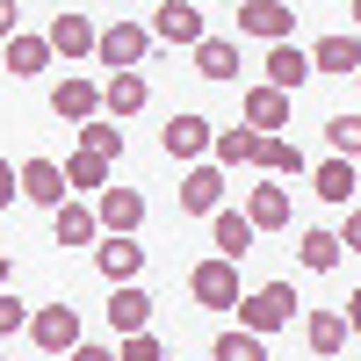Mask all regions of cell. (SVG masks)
<instances>
[{"mask_svg": "<svg viewBox=\"0 0 361 361\" xmlns=\"http://www.w3.org/2000/svg\"><path fill=\"white\" fill-rule=\"evenodd\" d=\"M246 130H260V137L289 130V94H282V87H253V94H246Z\"/></svg>", "mask_w": 361, "mask_h": 361, "instance_id": "cell-21", "label": "cell"}, {"mask_svg": "<svg viewBox=\"0 0 361 361\" xmlns=\"http://www.w3.org/2000/svg\"><path fill=\"white\" fill-rule=\"evenodd\" d=\"M325 145H333V159H361V116H333Z\"/></svg>", "mask_w": 361, "mask_h": 361, "instance_id": "cell-32", "label": "cell"}, {"mask_svg": "<svg viewBox=\"0 0 361 361\" xmlns=\"http://www.w3.org/2000/svg\"><path fill=\"white\" fill-rule=\"evenodd\" d=\"M296 304H304V296H296L289 282H260V289H246V296H238V325H246V333L253 340H267V333H282V325L296 318Z\"/></svg>", "mask_w": 361, "mask_h": 361, "instance_id": "cell-1", "label": "cell"}, {"mask_svg": "<svg viewBox=\"0 0 361 361\" xmlns=\"http://www.w3.org/2000/svg\"><path fill=\"white\" fill-rule=\"evenodd\" d=\"M109 173H116L109 159H94V152H73V159H66V188H73V195H102V188H109Z\"/></svg>", "mask_w": 361, "mask_h": 361, "instance_id": "cell-29", "label": "cell"}, {"mask_svg": "<svg viewBox=\"0 0 361 361\" xmlns=\"http://www.w3.org/2000/svg\"><path fill=\"white\" fill-rule=\"evenodd\" d=\"M44 66H51V44H44V37H22V29H15V37L0 44V73H15V80H37Z\"/></svg>", "mask_w": 361, "mask_h": 361, "instance_id": "cell-20", "label": "cell"}, {"mask_svg": "<svg viewBox=\"0 0 361 361\" xmlns=\"http://www.w3.org/2000/svg\"><path fill=\"white\" fill-rule=\"evenodd\" d=\"M311 188H318V202H347L361 180H354V159H325V166H311Z\"/></svg>", "mask_w": 361, "mask_h": 361, "instance_id": "cell-28", "label": "cell"}, {"mask_svg": "<svg viewBox=\"0 0 361 361\" xmlns=\"http://www.w3.org/2000/svg\"><path fill=\"white\" fill-rule=\"evenodd\" d=\"M253 224H246V209H217V217H209V246H217V260H246L253 253Z\"/></svg>", "mask_w": 361, "mask_h": 361, "instance_id": "cell-17", "label": "cell"}, {"mask_svg": "<svg viewBox=\"0 0 361 361\" xmlns=\"http://www.w3.org/2000/svg\"><path fill=\"white\" fill-rule=\"evenodd\" d=\"M209 37V29H202V8H195V0H159V8H152V44H202Z\"/></svg>", "mask_w": 361, "mask_h": 361, "instance_id": "cell-7", "label": "cell"}, {"mask_svg": "<svg viewBox=\"0 0 361 361\" xmlns=\"http://www.w3.org/2000/svg\"><path fill=\"white\" fill-rule=\"evenodd\" d=\"M8 282H15V260H8V253H0V289H8Z\"/></svg>", "mask_w": 361, "mask_h": 361, "instance_id": "cell-40", "label": "cell"}, {"mask_svg": "<svg viewBox=\"0 0 361 361\" xmlns=\"http://www.w3.org/2000/svg\"><path fill=\"white\" fill-rule=\"evenodd\" d=\"M152 8H159V0H152Z\"/></svg>", "mask_w": 361, "mask_h": 361, "instance_id": "cell-43", "label": "cell"}, {"mask_svg": "<svg viewBox=\"0 0 361 361\" xmlns=\"http://www.w3.org/2000/svg\"><path fill=\"white\" fill-rule=\"evenodd\" d=\"M15 173H22V195H29V202H44V209L73 202V188H66V166H58V159H22Z\"/></svg>", "mask_w": 361, "mask_h": 361, "instance_id": "cell-12", "label": "cell"}, {"mask_svg": "<svg viewBox=\"0 0 361 361\" xmlns=\"http://www.w3.org/2000/svg\"><path fill=\"white\" fill-rule=\"evenodd\" d=\"M267 87H282V94H296V87H304V80H318L311 73V51H296V44H267Z\"/></svg>", "mask_w": 361, "mask_h": 361, "instance_id": "cell-18", "label": "cell"}, {"mask_svg": "<svg viewBox=\"0 0 361 361\" xmlns=\"http://www.w3.org/2000/svg\"><path fill=\"white\" fill-rule=\"evenodd\" d=\"M0 361H8V354H0Z\"/></svg>", "mask_w": 361, "mask_h": 361, "instance_id": "cell-44", "label": "cell"}, {"mask_svg": "<svg viewBox=\"0 0 361 361\" xmlns=\"http://www.w3.org/2000/svg\"><path fill=\"white\" fill-rule=\"evenodd\" d=\"M94 37H102V29L87 15H51V29H44L51 58H94Z\"/></svg>", "mask_w": 361, "mask_h": 361, "instance_id": "cell-14", "label": "cell"}, {"mask_svg": "<svg viewBox=\"0 0 361 361\" xmlns=\"http://www.w3.org/2000/svg\"><path fill=\"white\" fill-rule=\"evenodd\" d=\"M8 202H22V173H15L8 159H0V209H8Z\"/></svg>", "mask_w": 361, "mask_h": 361, "instance_id": "cell-35", "label": "cell"}, {"mask_svg": "<svg viewBox=\"0 0 361 361\" xmlns=\"http://www.w3.org/2000/svg\"><path fill=\"white\" fill-rule=\"evenodd\" d=\"M109 325H116V340H130V333H152V296H145L137 282L109 289Z\"/></svg>", "mask_w": 361, "mask_h": 361, "instance_id": "cell-13", "label": "cell"}, {"mask_svg": "<svg viewBox=\"0 0 361 361\" xmlns=\"http://www.w3.org/2000/svg\"><path fill=\"white\" fill-rule=\"evenodd\" d=\"M145 102H152V87H145V73H109V80H102V116H109V123H123V116H137Z\"/></svg>", "mask_w": 361, "mask_h": 361, "instance_id": "cell-15", "label": "cell"}, {"mask_svg": "<svg viewBox=\"0 0 361 361\" xmlns=\"http://www.w3.org/2000/svg\"><path fill=\"white\" fill-rule=\"evenodd\" d=\"M51 116H66V123H94L102 116V80H87V73H66L58 80V94H51Z\"/></svg>", "mask_w": 361, "mask_h": 361, "instance_id": "cell-8", "label": "cell"}, {"mask_svg": "<svg viewBox=\"0 0 361 361\" xmlns=\"http://www.w3.org/2000/svg\"><path fill=\"white\" fill-rule=\"evenodd\" d=\"M66 361H116V347H102V340H80Z\"/></svg>", "mask_w": 361, "mask_h": 361, "instance_id": "cell-36", "label": "cell"}, {"mask_svg": "<svg viewBox=\"0 0 361 361\" xmlns=\"http://www.w3.org/2000/svg\"><path fill=\"white\" fill-rule=\"evenodd\" d=\"M195 8H209V0H195Z\"/></svg>", "mask_w": 361, "mask_h": 361, "instance_id": "cell-42", "label": "cell"}, {"mask_svg": "<svg viewBox=\"0 0 361 361\" xmlns=\"http://www.w3.org/2000/svg\"><path fill=\"white\" fill-rule=\"evenodd\" d=\"M195 73L202 80H238V44L231 37H202L195 44Z\"/></svg>", "mask_w": 361, "mask_h": 361, "instance_id": "cell-27", "label": "cell"}, {"mask_svg": "<svg viewBox=\"0 0 361 361\" xmlns=\"http://www.w3.org/2000/svg\"><path fill=\"white\" fill-rule=\"evenodd\" d=\"M246 224L253 231H289V188L282 180H260V188L246 195Z\"/></svg>", "mask_w": 361, "mask_h": 361, "instance_id": "cell-19", "label": "cell"}, {"mask_svg": "<svg viewBox=\"0 0 361 361\" xmlns=\"http://www.w3.org/2000/svg\"><path fill=\"white\" fill-rule=\"evenodd\" d=\"M354 80H361V73H354Z\"/></svg>", "mask_w": 361, "mask_h": 361, "instance_id": "cell-45", "label": "cell"}, {"mask_svg": "<svg viewBox=\"0 0 361 361\" xmlns=\"http://www.w3.org/2000/svg\"><path fill=\"white\" fill-rule=\"evenodd\" d=\"M267 180H296V173H311V159L296 152V137H260V159H253Z\"/></svg>", "mask_w": 361, "mask_h": 361, "instance_id": "cell-23", "label": "cell"}, {"mask_svg": "<svg viewBox=\"0 0 361 361\" xmlns=\"http://www.w3.org/2000/svg\"><path fill=\"white\" fill-rule=\"evenodd\" d=\"M15 22H22V8H15V0H0V44L15 37Z\"/></svg>", "mask_w": 361, "mask_h": 361, "instance_id": "cell-38", "label": "cell"}, {"mask_svg": "<svg viewBox=\"0 0 361 361\" xmlns=\"http://www.w3.org/2000/svg\"><path fill=\"white\" fill-rule=\"evenodd\" d=\"M311 73H361V37H354V29H333V37H318L311 44Z\"/></svg>", "mask_w": 361, "mask_h": 361, "instance_id": "cell-16", "label": "cell"}, {"mask_svg": "<svg viewBox=\"0 0 361 361\" xmlns=\"http://www.w3.org/2000/svg\"><path fill=\"white\" fill-rule=\"evenodd\" d=\"M354 29H361V0H354Z\"/></svg>", "mask_w": 361, "mask_h": 361, "instance_id": "cell-41", "label": "cell"}, {"mask_svg": "<svg viewBox=\"0 0 361 361\" xmlns=\"http://www.w3.org/2000/svg\"><path fill=\"white\" fill-rule=\"evenodd\" d=\"M51 231H58V246H94V209H87V202H58L51 209Z\"/></svg>", "mask_w": 361, "mask_h": 361, "instance_id": "cell-24", "label": "cell"}, {"mask_svg": "<svg viewBox=\"0 0 361 361\" xmlns=\"http://www.w3.org/2000/svg\"><path fill=\"white\" fill-rule=\"evenodd\" d=\"M145 51H152V29H145V22H109L102 37H94V58H102L109 73H137Z\"/></svg>", "mask_w": 361, "mask_h": 361, "instance_id": "cell-4", "label": "cell"}, {"mask_svg": "<svg viewBox=\"0 0 361 361\" xmlns=\"http://www.w3.org/2000/svg\"><path fill=\"white\" fill-rule=\"evenodd\" d=\"M94 267H102L109 289H123V282L145 275V246H137V238H102V246H94Z\"/></svg>", "mask_w": 361, "mask_h": 361, "instance_id": "cell-11", "label": "cell"}, {"mask_svg": "<svg viewBox=\"0 0 361 361\" xmlns=\"http://www.w3.org/2000/svg\"><path fill=\"white\" fill-rule=\"evenodd\" d=\"M188 296L202 311H238V296H246V275H238V260H195V275H188Z\"/></svg>", "mask_w": 361, "mask_h": 361, "instance_id": "cell-2", "label": "cell"}, {"mask_svg": "<svg viewBox=\"0 0 361 361\" xmlns=\"http://www.w3.org/2000/svg\"><path fill=\"white\" fill-rule=\"evenodd\" d=\"M340 246H347V253H361V209H347V224H340Z\"/></svg>", "mask_w": 361, "mask_h": 361, "instance_id": "cell-37", "label": "cell"}, {"mask_svg": "<svg viewBox=\"0 0 361 361\" xmlns=\"http://www.w3.org/2000/svg\"><path fill=\"white\" fill-rule=\"evenodd\" d=\"M209 361H267V340H253L246 325H231V333L209 347Z\"/></svg>", "mask_w": 361, "mask_h": 361, "instance_id": "cell-31", "label": "cell"}, {"mask_svg": "<svg viewBox=\"0 0 361 361\" xmlns=\"http://www.w3.org/2000/svg\"><path fill=\"white\" fill-rule=\"evenodd\" d=\"M15 333H29V304H22V296H8V289H0V347H8Z\"/></svg>", "mask_w": 361, "mask_h": 361, "instance_id": "cell-33", "label": "cell"}, {"mask_svg": "<svg viewBox=\"0 0 361 361\" xmlns=\"http://www.w3.org/2000/svg\"><path fill=\"white\" fill-rule=\"evenodd\" d=\"M340 318H347V333H361V289L347 296V311H340Z\"/></svg>", "mask_w": 361, "mask_h": 361, "instance_id": "cell-39", "label": "cell"}, {"mask_svg": "<svg viewBox=\"0 0 361 361\" xmlns=\"http://www.w3.org/2000/svg\"><path fill=\"white\" fill-rule=\"evenodd\" d=\"M304 340H311L318 361H333V354L347 347V318H340V311H311V318H304Z\"/></svg>", "mask_w": 361, "mask_h": 361, "instance_id": "cell-26", "label": "cell"}, {"mask_svg": "<svg viewBox=\"0 0 361 361\" xmlns=\"http://www.w3.org/2000/svg\"><path fill=\"white\" fill-rule=\"evenodd\" d=\"M94 224H102L109 238H137V224H145V195H137V188H116V180H109V188L94 195Z\"/></svg>", "mask_w": 361, "mask_h": 361, "instance_id": "cell-6", "label": "cell"}, {"mask_svg": "<svg viewBox=\"0 0 361 361\" xmlns=\"http://www.w3.org/2000/svg\"><path fill=\"white\" fill-rule=\"evenodd\" d=\"M209 159H217L224 173H231V166H253V159H260V130H246V123H238V130H217Z\"/></svg>", "mask_w": 361, "mask_h": 361, "instance_id": "cell-25", "label": "cell"}, {"mask_svg": "<svg viewBox=\"0 0 361 361\" xmlns=\"http://www.w3.org/2000/svg\"><path fill=\"white\" fill-rule=\"evenodd\" d=\"M29 340H37L44 354H73L80 347V311L73 304H37L29 311Z\"/></svg>", "mask_w": 361, "mask_h": 361, "instance_id": "cell-5", "label": "cell"}, {"mask_svg": "<svg viewBox=\"0 0 361 361\" xmlns=\"http://www.w3.org/2000/svg\"><path fill=\"white\" fill-rule=\"evenodd\" d=\"M209 145H217V123H209V116H195V109L166 116V130H159V152H166V159H180V166H202Z\"/></svg>", "mask_w": 361, "mask_h": 361, "instance_id": "cell-3", "label": "cell"}, {"mask_svg": "<svg viewBox=\"0 0 361 361\" xmlns=\"http://www.w3.org/2000/svg\"><path fill=\"white\" fill-rule=\"evenodd\" d=\"M238 29H246V37H267V44H289L296 8L289 0H246V8H238Z\"/></svg>", "mask_w": 361, "mask_h": 361, "instance_id": "cell-10", "label": "cell"}, {"mask_svg": "<svg viewBox=\"0 0 361 361\" xmlns=\"http://www.w3.org/2000/svg\"><path fill=\"white\" fill-rule=\"evenodd\" d=\"M180 209L188 217H217L224 209V166H188L180 173Z\"/></svg>", "mask_w": 361, "mask_h": 361, "instance_id": "cell-9", "label": "cell"}, {"mask_svg": "<svg viewBox=\"0 0 361 361\" xmlns=\"http://www.w3.org/2000/svg\"><path fill=\"white\" fill-rule=\"evenodd\" d=\"M116 361H166V347L152 333H130V340H116Z\"/></svg>", "mask_w": 361, "mask_h": 361, "instance_id": "cell-34", "label": "cell"}, {"mask_svg": "<svg viewBox=\"0 0 361 361\" xmlns=\"http://www.w3.org/2000/svg\"><path fill=\"white\" fill-rule=\"evenodd\" d=\"M296 260H304L311 275H333V267L347 260V246H340V231H325V224H311L304 238H296Z\"/></svg>", "mask_w": 361, "mask_h": 361, "instance_id": "cell-22", "label": "cell"}, {"mask_svg": "<svg viewBox=\"0 0 361 361\" xmlns=\"http://www.w3.org/2000/svg\"><path fill=\"white\" fill-rule=\"evenodd\" d=\"M80 152H94V159H123V130L109 123V116H94V123H80Z\"/></svg>", "mask_w": 361, "mask_h": 361, "instance_id": "cell-30", "label": "cell"}]
</instances>
